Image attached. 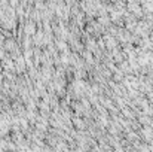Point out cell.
Masks as SVG:
<instances>
[{
  "mask_svg": "<svg viewBox=\"0 0 153 152\" xmlns=\"http://www.w3.org/2000/svg\"><path fill=\"white\" fill-rule=\"evenodd\" d=\"M3 49L6 51V54H13L18 48V40L15 39V36L12 37H4L3 39Z\"/></svg>",
  "mask_w": 153,
  "mask_h": 152,
  "instance_id": "obj_1",
  "label": "cell"
},
{
  "mask_svg": "<svg viewBox=\"0 0 153 152\" xmlns=\"http://www.w3.org/2000/svg\"><path fill=\"white\" fill-rule=\"evenodd\" d=\"M9 3H10V6H12V7L18 6V0H9Z\"/></svg>",
  "mask_w": 153,
  "mask_h": 152,
  "instance_id": "obj_2",
  "label": "cell"
}]
</instances>
